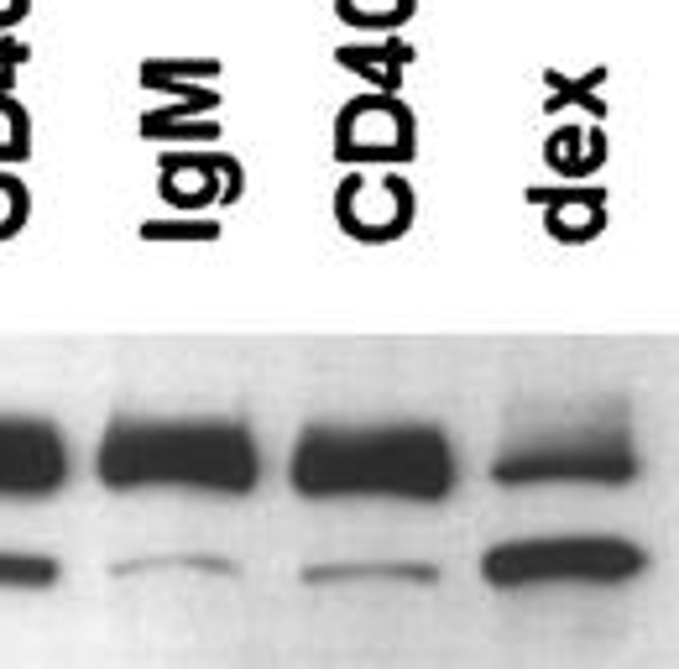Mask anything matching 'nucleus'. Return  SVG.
<instances>
[{"label":"nucleus","instance_id":"obj_1","mask_svg":"<svg viewBox=\"0 0 679 669\" xmlns=\"http://www.w3.org/2000/svg\"><path fill=\"white\" fill-rule=\"evenodd\" d=\"M100 481L116 492L136 486H209L246 492L256 486V450L236 424H178V419H116L100 445Z\"/></svg>","mask_w":679,"mask_h":669},{"label":"nucleus","instance_id":"obj_2","mask_svg":"<svg viewBox=\"0 0 679 669\" xmlns=\"http://www.w3.org/2000/svg\"><path fill=\"white\" fill-rule=\"evenodd\" d=\"M293 481L324 492H403L440 498L450 486V450L434 430H382V434H329L314 430L293 461Z\"/></svg>","mask_w":679,"mask_h":669},{"label":"nucleus","instance_id":"obj_3","mask_svg":"<svg viewBox=\"0 0 679 669\" xmlns=\"http://www.w3.org/2000/svg\"><path fill=\"white\" fill-rule=\"evenodd\" d=\"M68 481V445L52 419L0 413V502L52 498Z\"/></svg>","mask_w":679,"mask_h":669},{"label":"nucleus","instance_id":"obj_4","mask_svg":"<svg viewBox=\"0 0 679 669\" xmlns=\"http://www.w3.org/2000/svg\"><path fill=\"white\" fill-rule=\"evenodd\" d=\"M52 581H58V560H48V554H0V586L27 591V586H52Z\"/></svg>","mask_w":679,"mask_h":669}]
</instances>
